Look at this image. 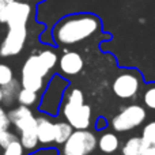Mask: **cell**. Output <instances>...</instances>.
<instances>
[{"instance_id":"cell-19","label":"cell","mask_w":155,"mask_h":155,"mask_svg":"<svg viewBox=\"0 0 155 155\" xmlns=\"http://www.w3.org/2000/svg\"><path fill=\"white\" fill-rule=\"evenodd\" d=\"M38 56L42 60V63L49 68V70H53L56 67V64L59 63V57H57L56 52L51 51V49H42V51L38 52Z\"/></svg>"},{"instance_id":"cell-7","label":"cell","mask_w":155,"mask_h":155,"mask_svg":"<svg viewBox=\"0 0 155 155\" xmlns=\"http://www.w3.org/2000/svg\"><path fill=\"white\" fill-rule=\"evenodd\" d=\"M27 40V26L8 27L4 40L0 44V56L12 57L19 54L25 48Z\"/></svg>"},{"instance_id":"cell-22","label":"cell","mask_w":155,"mask_h":155,"mask_svg":"<svg viewBox=\"0 0 155 155\" xmlns=\"http://www.w3.org/2000/svg\"><path fill=\"white\" fill-rule=\"evenodd\" d=\"M142 137L146 140L148 146H155V120L144 125L142 131Z\"/></svg>"},{"instance_id":"cell-13","label":"cell","mask_w":155,"mask_h":155,"mask_svg":"<svg viewBox=\"0 0 155 155\" xmlns=\"http://www.w3.org/2000/svg\"><path fill=\"white\" fill-rule=\"evenodd\" d=\"M148 148V144L142 136H132L121 147L123 155H144L146 150Z\"/></svg>"},{"instance_id":"cell-32","label":"cell","mask_w":155,"mask_h":155,"mask_svg":"<svg viewBox=\"0 0 155 155\" xmlns=\"http://www.w3.org/2000/svg\"><path fill=\"white\" fill-rule=\"evenodd\" d=\"M4 112H5V110H4V107H3L2 105H0V113H4Z\"/></svg>"},{"instance_id":"cell-28","label":"cell","mask_w":155,"mask_h":155,"mask_svg":"<svg viewBox=\"0 0 155 155\" xmlns=\"http://www.w3.org/2000/svg\"><path fill=\"white\" fill-rule=\"evenodd\" d=\"M7 0H0V23H7Z\"/></svg>"},{"instance_id":"cell-5","label":"cell","mask_w":155,"mask_h":155,"mask_svg":"<svg viewBox=\"0 0 155 155\" xmlns=\"http://www.w3.org/2000/svg\"><path fill=\"white\" fill-rule=\"evenodd\" d=\"M98 147V137L88 129H75L63 144L61 155H90Z\"/></svg>"},{"instance_id":"cell-25","label":"cell","mask_w":155,"mask_h":155,"mask_svg":"<svg viewBox=\"0 0 155 155\" xmlns=\"http://www.w3.org/2000/svg\"><path fill=\"white\" fill-rule=\"evenodd\" d=\"M23 154H25V147L21 140H15L8 147H5L3 150V155H23Z\"/></svg>"},{"instance_id":"cell-10","label":"cell","mask_w":155,"mask_h":155,"mask_svg":"<svg viewBox=\"0 0 155 155\" xmlns=\"http://www.w3.org/2000/svg\"><path fill=\"white\" fill-rule=\"evenodd\" d=\"M31 15V5L26 2H15L8 3L7 5V26H27V22Z\"/></svg>"},{"instance_id":"cell-12","label":"cell","mask_w":155,"mask_h":155,"mask_svg":"<svg viewBox=\"0 0 155 155\" xmlns=\"http://www.w3.org/2000/svg\"><path fill=\"white\" fill-rule=\"evenodd\" d=\"M37 135L40 139V144L49 146L54 143V137H56L54 123H52V120L45 113L37 117Z\"/></svg>"},{"instance_id":"cell-15","label":"cell","mask_w":155,"mask_h":155,"mask_svg":"<svg viewBox=\"0 0 155 155\" xmlns=\"http://www.w3.org/2000/svg\"><path fill=\"white\" fill-rule=\"evenodd\" d=\"M22 88L21 80L14 78L11 82H8L7 84L2 86L3 90V105L4 106H12L16 101H18V94Z\"/></svg>"},{"instance_id":"cell-30","label":"cell","mask_w":155,"mask_h":155,"mask_svg":"<svg viewBox=\"0 0 155 155\" xmlns=\"http://www.w3.org/2000/svg\"><path fill=\"white\" fill-rule=\"evenodd\" d=\"M144 155H155V146H148Z\"/></svg>"},{"instance_id":"cell-27","label":"cell","mask_w":155,"mask_h":155,"mask_svg":"<svg viewBox=\"0 0 155 155\" xmlns=\"http://www.w3.org/2000/svg\"><path fill=\"white\" fill-rule=\"evenodd\" d=\"M29 155H59V151L56 148L52 147H46V148H37L35 151H31Z\"/></svg>"},{"instance_id":"cell-23","label":"cell","mask_w":155,"mask_h":155,"mask_svg":"<svg viewBox=\"0 0 155 155\" xmlns=\"http://www.w3.org/2000/svg\"><path fill=\"white\" fill-rule=\"evenodd\" d=\"M15 140H19V136L15 132L10 131V129L0 132V147H2L3 150H4L5 147H8V146L12 142H15Z\"/></svg>"},{"instance_id":"cell-3","label":"cell","mask_w":155,"mask_h":155,"mask_svg":"<svg viewBox=\"0 0 155 155\" xmlns=\"http://www.w3.org/2000/svg\"><path fill=\"white\" fill-rule=\"evenodd\" d=\"M51 74V70L42 63L40 56L31 54L29 59L25 61L21 72V84L22 87L29 88V90L44 93L46 84V78Z\"/></svg>"},{"instance_id":"cell-21","label":"cell","mask_w":155,"mask_h":155,"mask_svg":"<svg viewBox=\"0 0 155 155\" xmlns=\"http://www.w3.org/2000/svg\"><path fill=\"white\" fill-rule=\"evenodd\" d=\"M143 104L147 109L155 112V84H150L146 87L143 93Z\"/></svg>"},{"instance_id":"cell-14","label":"cell","mask_w":155,"mask_h":155,"mask_svg":"<svg viewBox=\"0 0 155 155\" xmlns=\"http://www.w3.org/2000/svg\"><path fill=\"white\" fill-rule=\"evenodd\" d=\"M98 148L104 154H114L120 148V139L113 132H102L98 137Z\"/></svg>"},{"instance_id":"cell-8","label":"cell","mask_w":155,"mask_h":155,"mask_svg":"<svg viewBox=\"0 0 155 155\" xmlns=\"http://www.w3.org/2000/svg\"><path fill=\"white\" fill-rule=\"evenodd\" d=\"M61 114L75 129H88L91 125V107L88 105H74L64 102L61 106Z\"/></svg>"},{"instance_id":"cell-20","label":"cell","mask_w":155,"mask_h":155,"mask_svg":"<svg viewBox=\"0 0 155 155\" xmlns=\"http://www.w3.org/2000/svg\"><path fill=\"white\" fill-rule=\"evenodd\" d=\"M64 102H70L74 105H83L84 104V95H83L82 90L76 87H68L65 91V99Z\"/></svg>"},{"instance_id":"cell-9","label":"cell","mask_w":155,"mask_h":155,"mask_svg":"<svg viewBox=\"0 0 155 155\" xmlns=\"http://www.w3.org/2000/svg\"><path fill=\"white\" fill-rule=\"evenodd\" d=\"M8 116L12 121V125L19 134L37 131V117L29 106L18 105L8 112Z\"/></svg>"},{"instance_id":"cell-29","label":"cell","mask_w":155,"mask_h":155,"mask_svg":"<svg viewBox=\"0 0 155 155\" xmlns=\"http://www.w3.org/2000/svg\"><path fill=\"white\" fill-rule=\"evenodd\" d=\"M97 129H99V131H101V129H104V128H106L107 127V121L105 120V118H98V120H97Z\"/></svg>"},{"instance_id":"cell-17","label":"cell","mask_w":155,"mask_h":155,"mask_svg":"<svg viewBox=\"0 0 155 155\" xmlns=\"http://www.w3.org/2000/svg\"><path fill=\"white\" fill-rule=\"evenodd\" d=\"M38 101H40V93L22 87L18 94V101L16 102H18L19 105H25V106L31 107V106H34V105H37Z\"/></svg>"},{"instance_id":"cell-4","label":"cell","mask_w":155,"mask_h":155,"mask_svg":"<svg viewBox=\"0 0 155 155\" xmlns=\"http://www.w3.org/2000/svg\"><path fill=\"white\" fill-rule=\"evenodd\" d=\"M146 118H147V112L144 107L142 105L131 104L123 107L120 113L113 117L110 125L116 132L123 134V132L132 131V129L140 127L146 121Z\"/></svg>"},{"instance_id":"cell-26","label":"cell","mask_w":155,"mask_h":155,"mask_svg":"<svg viewBox=\"0 0 155 155\" xmlns=\"http://www.w3.org/2000/svg\"><path fill=\"white\" fill-rule=\"evenodd\" d=\"M11 125H12V121H11V118H10V116H8V113H7V112L0 113V132L10 129Z\"/></svg>"},{"instance_id":"cell-18","label":"cell","mask_w":155,"mask_h":155,"mask_svg":"<svg viewBox=\"0 0 155 155\" xmlns=\"http://www.w3.org/2000/svg\"><path fill=\"white\" fill-rule=\"evenodd\" d=\"M19 140L22 142L25 150H27L29 153L35 151L38 148V144H40V139H38L37 131H30V132L19 134Z\"/></svg>"},{"instance_id":"cell-31","label":"cell","mask_w":155,"mask_h":155,"mask_svg":"<svg viewBox=\"0 0 155 155\" xmlns=\"http://www.w3.org/2000/svg\"><path fill=\"white\" fill-rule=\"evenodd\" d=\"M0 104H3V90H2V86H0Z\"/></svg>"},{"instance_id":"cell-6","label":"cell","mask_w":155,"mask_h":155,"mask_svg":"<svg viewBox=\"0 0 155 155\" xmlns=\"http://www.w3.org/2000/svg\"><path fill=\"white\" fill-rule=\"evenodd\" d=\"M143 86V78L136 70H124L112 84L113 93L120 99H134Z\"/></svg>"},{"instance_id":"cell-16","label":"cell","mask_w":155,"mask_h":155,"mask_svg":"<svg viewBox=\"0 0 155 155\" xmlns=\"http://www.w3.org/2000/svg\"><path fill=\"white\" fill-rule=\"evenodd\" d=\"M54 128H56V137H54V143L59 146H63L68 139L71 137V135L74 134L75 128L65 121H59V123H54Z\"/></svg>"},{"instance_id":"cell-24","label":"cell","mask_w":155,"mask_h":155,"mask_svg":"<svg viewBox=\"0 0 155 155\" xmlns=\"http://www.w3.org/2000/svg\"><path fill=\"white\" fill-rule=\"evenodd\" d=\"M14 79V71L10 65L0 63V86L7 84Z\"/></svg>"},{"instance_id":"cell-1","label":"cell","mask_w":155,"mask_h":155,"mask_svg":"<svg viewBox=\"0 0 155 155\" xmlns=\"http://www.w3.org/2000/svg\"><path fill=\"white\" fill-rule=\"evenodd\" d=\"M101 30V21L93 14H75L60 19L53 27L57 45H75L88 40Z\"/></svg>"},{"instance_id":"cell-2","label":"cell","mask_w":155,"mask_h":155,"mask_svg":"<svg viewBox=\"0 0 155 155\" xmlns=\"http://www.w3.org/2000/svg\"><path fill=\"white\" fill-rule=\"evenodd\" d=\"M68 88V80L60 75H53L48 80L45 90L41 97L38 106L40 112L48 116H57L61 112V106L65 99V91Z\"/></svg>"},{"instance_id":"cell-11","label":"cell","mask_w":155,"mask_h":155,"mask_svg":"<svg viewBox=\"0 0 155 155\" xmlns=\"http://www.w3.org/2000/svg\"><path fill=\"white\" fill-rule=\"evenodd\" d=\"M83 57L78 52L63 49V54L59 59V67L63 75L74 76L83 70Z\"/></svg>"},{"instance_id":"cell-33","label":"cell","mask_w":155,"mask_h":155,"mask_svg":"<svg viewBox=\"0 0 155 155\" xmlns=\"http://www.w3.org/2000/svg\"><path fill=\"white\" fill-rule=\"evenodd\" d=\"M11 2H15V0H7V3H11Z\"/></svg>"}]
</instances>
